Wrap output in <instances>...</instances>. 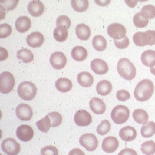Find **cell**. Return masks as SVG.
Listing matches in <instances>:
<instances>
[{"instance_id": "cell-13", "label": "cell", "mask_w": 155, "mask_h": 155, "mask_svg": "<svg viewBox=\"0 0 155 155\" xmlns=\"http://www.w3.org/2000/svg\"><path fill=\"white\" fill-rule=\"evenodd\" d=\"M17 117L22 121H29L33 115L32 109L31 107L26 104H21L15 109Z\"/></svg>"}, {"instance_id": "cell-18", "label": "cell", "mask_w": 155, "mask_h": 155, "mask_svg": "<svg viewBox=\"0 0 155 155\" xmlns=\"http://www.w3.org/2000/svg\"><path fill=\"white\" fill-rule=\"evenodd\" d=\"M27 10L32 17H38L44 13L45 8L44 4L40 1L34 0L28 4Z\"/></svg>"}, {"instance_id": "cell-41", "label": "cell", "mask_w": 155, "mask_h": 155, "mask_svg": "<svg viewBox=\"0 0 155 155\" xmlns=\"http://www.w3.org/2000/svg\"><path fill=\"white\" fill-rule=\"evenodd\" d=\"M41 155H58V149L54 146H46L41 150Z\"/></svg>"}, {"instance_id": "cell-42", "label": "cell", "mask_w": 155, "mask_h": 155, "mask_svg": "<svg viewBox=\"0 0 155 155\" xmlns=\"http://www.w3.org/2000/svg\"><path fill=\"white\" fill-rule=\"evenodd\" d=\"M116 97L117 100L121 102H125L130 98L129 92L125 89H120L116 92Z\"/></svg>"}, {"instance_id": "cell-24", "label": "cell", "mask_w": 155, "mask_h": 155, "mask_svg": "<svg viewBox=\"0 0 155 155\" xmlns=\"http://www.w3.org/2000/svg\"><path fill=\"white\" fill-rule=\"evenodd\" d=\"M75 33L79 39L87 41L91 36V29L87 25L79 24L76 27Z\"/></svg>"}, {"instance_id": "cell-9", "label": "cell", "mask_w": 155, "mask_h": 155, "mask_svg": "<svg viewBox=\"0 0 155 155\" xmlns=\"http://www.w3.org/2000/svg\"><path fill=\"white\" fill-rule=\"evenodd\" d=\"M79 143L89 152L94 151L98 146L97 139L92 134H85L79 138Z\"/></svg>"}, {"instance_id": "cell-44", "label": "cell", "mask_w": 155, "mask_h": 155, "mask_svg": "<svg viewBox=\"0 0 155 155\" xmlns=\"http://www.w3.org/2000/svg\"><path fill=\"white\" fill-rule=\"evenodd\" d=\"M18 3V1H1V4H2L4 7L7 11H11L13 10L17 5V4Z\"/></svg>"}, {"instance_id": "cell-34", "label": "cell", "mask_w": 155, "mask_h": 155, "mask_svg": "<svg viewBox=\"0 0 155 155\" xmlns=\"http://www.w3.org/2000/svg\"><path fill=\"white\" fill-rule=\"evenodd\" d=\"M36 125L39 130L44 133H47L51 127V119L48 115H46L44 117L41 119L36 122Z\"/></svg>"}, {"instance_id": "cell-3", "label": "cell", "mask_w": 155, "mask_h": 155, "mask_svg": "<svg viewBox=\"0 0 155 155\" xmlns=\"http://www.w3.org/2000/svg\"><path fill=\"white\" fill-rule=\"evenodd\" d=\"M134 44L138 47L155 45V31L147 30L145 32H137L133 36Z\"/></svg>"}, {"instance_id": "cell-49", "label": "cell", "mask_w": 155, "mask_h": 155, "mask_svg": "<svg viewBox=\"0 0 155 155\" xmlns=\"http://www.w3.org/2000/svg\"><path fill=\"white\" fill-rule=\"evenodd\" d=\"M150 72H151L153 75H155V66H153V67H151V68H150Z\"/></svg>"}, {"instance_id": "cell-48", "label": "cell", "mask_w": 155, "mask_h": 155, "mask_svg": "<svg viewBox=\"0 0 155 155\" xmlns=\"http://www.w3.org/2000/svg\"><path fill=\"white\" fill-rule=\"evenodd\" d=\"M110 1H105H105H97V0L95 1V2L100 6H106L110 3Z\"/></svg>"}, {"instance_id": "cell-38", "label": "cell", "mask_w": 155, "mask_h": 155, "mask_svg": "<svg viewBox=\"0 0 155 155\" xmlns=\"http://www.w3.org/2000/svg\"><path fill=\"white\" fill-rule=\"evenodd\" d=\"M140 12L147 19H153L155 18V7L152 5H146L142 7Z\"/></svg>"}, {"instance_id": "cell-15", "label": "cell", "mask_w": 155, "mask_h": 155, "mask_svg": "<svg viewBox=\"0 0 155 155\" xmlns=\"http://www.w3.org/2000/svg\"><path fill=\"white\" fill-rule=\"evenodd\" d=\"M91 68L92 71L97 75L106 74L109 67L105 61L101 59H95L91 62Z\"/></svg>"}, {"instance_id": "cell-39", "label": "cell", "mask_w": 155, "mask_h": 155, "mask_svg": "<svg viewBox=\"0 0 155 155\" xmlns=\"http://www.w3.org/2000/svg\"><path fill=\"white\" fill-rule=\"evenodd\" d=\"M56 25L57 27L64 26L67 29H69L71 25V21L67 15H60L57 19Z\"/></svg>"}, {"instance_id": "cell-25", "label": "cell", "mask_w": 155, "mask_h": 155, "mask_svg": "<svg viewBox=\"0 0 155 155\" xmlns=\"http://www.w3.org/2000/svg\"><path fill=\"white\" fill-rule=\"evenodd\" d=\"M71 57L78 62L83 61L87 58V50L81 46L75 47L71 51Z\"/></svg>"}, {"instance_id": "cell-21", "label": "cell", "mask_w": 155, "mask_h": 155, "mask_svg": "<svg viewBox=\"0 0 155 155\" xmlns=\"http://www.w3.org/2000/svg\"><path fill=\"white\" fill-rule=\"evenodd\" d=\"M142 64L147 67H152L155 65V51L153 50H147L141 55Z\"/></svg>"}, {"instance_id": "cell-32", "label": "cell", "mask_w": 155, "mask_h": 155, "mask_svg": "<svg viewBox=\"0 0 155 155\" xmlns=\"http://www.w3.org/2000/svg\"><path fill=\"white\" fill-rule=\"evenodd\" d=\"M71 4L72 8L78 12H84L89 7V1L87 0H72Z\"/></svg>"}, {"instance_id": "cell-10", "label": "cell", "mask_w": 155, "mask_h": 155, "mask_svg": "<svg viewBox=\"0 0 155 155\" xmlns=\"http://www.w3.org/2000/svg\"><path fill=\"white\" fill-rule=\"evenodd\" d=\"M51 65L55 69H61L65 67L67 59L65 54L61 52L53 53L49 58Z\"/></svg>"}, {"instance_id": "cell-45", "label": "cell", "mask_w": 155, "mask_h": 155, "mask_svg": "<svg viewBox=\"0 0 155 155\" xmlns=\"http://www.w3.org/2000/svg\"><path fill=\"white\" fill-rule=\"evenodd\" d=\"M117 155H137V153L132 149L126 148L121 150Z\"/></svg>"}, {"instance_id": "cell-1", "label": "cell", "mask_w": 155, "mask_h": 155, "mask_svg": "<svg viewBox=\"0 0 155 155\" xmlns=\"http://www.w3.org/2000/svg\"><path fill=\"white\" fill-rule=\"evenodd\" d=\"M154 92V85L152 81L143 79L140 81L134 90V97L139 102H145L149 100Z\"/></svg>"}, {"instance_id": "cell-6", "label": "cell", "mask_w": 155, "mask_h": 155, "mask_svg": "<svg viewBox=\"0 0 155 155\" xmlns=\"http://www.w3.org/2000/svg\"><path fill=\"white\" fill-rule=\"evenodd\" d=\"M15 79L11 73L3 72L0 75V92L3 94L11 92L15 85Z\"/></svg>"}, {"instance_id": "cell-19", "label": "cell", "mask_w": 155, "mask_h": 155, "mask_svg": "<svg viewBox=\"0 0 155 155\" xmlns=\"http://www.w3.org/2000/svg\"><path fill=\"white\" fill-rule=\"evenodd\" d=\"M119 135L122 140L125 142H131L135 139L137 132L134 127L127 126L120 130Z\"/></svg>"}, {"instance_id": "cell-14", "label": "cell", "mask_w": 155, "mask_h": 155, "mask_svg": "<svg viewBox=\"0 0 155 155\" xmlns=\"http://www.w3.org/2000/svg\"><path fill=\"white\" fill-rule=\"evenodd\" d=\"M119 147V142L115 137L108 136L105 138L102 143V150L107 153H112L116 151Z\"/></svg>"}, {"instance_id": "cell-11", "label": "cell", "mask_w": 155, "mask_h": 155, "mask_svg": "<svg viewBox=\"0 0 155 155\" xmlns=\"http://www.w3.org/2000/svg\"><path fill=\"white\" fill-rule=\"evenodd\" d=\"M75 124L79 126H87L92 122V116L90 114L84 109L78 110L74 116Z\"/></svg>"}, {"instance_id": "cell-40", "label": "cell", "mask_w": 155, "mask_h": 155, "mask_svg": "<svg viewBox=\"0 0 155 155\" xmlns=\"http://www.w3.org/2000/svg\"><path fill=\"white\" fill-rule=\"evenodd\" d=\"M12 33L11 27L8 24H2L0 25V38H5Z\"/></svg>"}, {"instance_id": "cell-26", "label": "cell", "mask_w": 155, "mask_h": 155, "mask_svg": "<svg viewBox=\"0 0 155 155\" xmlns=\"http://www.w3.org/2000/svg\"><path fill=\"white\" fill-rule=\"evenodd\" d=\"M55 87L61 92H68L72 87V83L67 78H59L55 82Z\"/></svg>"}, {"instance_id": "cell-23", "label": "cell", "mask_w": 155, "mask_h": 155, "mask_svg": "<svg viewBox=\"0 0 155 155\" xmlns=\"http://www.w3.org/2000/svg\"><path fill=\"white\" fill-rule=\"evenodd\" d=\"M112 89L111 83L107 80H101L97 84L96 91L97 94L102 96L109 95Z\"/></svg>"}, {"instance_id": "cell-47", "label": "cell", "mask_w": 155, "mask_h": 155, "mask_svg": "<svg viewBox=\"0 0 155 155\" xmlns=\"http://www.w3.org/2000/svg\"><path fill=\"white\" fill-rule=\"evenodd\" d=\"M1 49V55H0V60L1 61H2L8 58V52L7 51L2 47L0 48Z\"/></svg>"}, {"instance_id": "cell-7", "label": "cell", "mask_w": 155, "mask_h": 155, "mask_svg": "<svg viewBox=\"0 0 155 155\" xmlns=\"http://www.w3.org/2000/svg\"><path fill=\"white\" fill-rule=\"evenodd\" d=\"M1 149L7 155H17L21 150V146L13 138H7L2 141Z\"/></svg>"}, {"instance_id": "cell-36", "label": "cell", "mask_w": 155, "mask_h": 155, "mask_svg": "<svg viewBox=\"0 0 155 155\" xmlns=\"http://www.w3.org/2000/svg\"><path fill=\"white\" fill-rule=\"evenodd\" d=\"M110 128L111 126L109 122L107 120H104L97 126V133L100 135H105L107 133H109Z\"/></svg>"}, {"instance_id": "cell-12", "label": "cell", "mask_w": 155, "mask_h": 155, "mask_svg": "<svg viewBox=\"0 0 155 155\" xmlns=\"http://www.w3.org/2000/svg\"><path fill=\"white\" fill-rule=\"evenodd\" d=\"M34 135V132L32 128L28 125H22L17 129L16 135L22 142H29L33 138Z\"/></svg>"}, {"instance_id": "cell-27", "label": "cell", "mask_w": 155, "mask_h": 155, "mask_svg": "<svg viewBox=\"0 0 155 155\" xmlns=\"http://www.w3.org/2000/svg\"><path fill=\"white\" fill-rule=\"evenodd\" d=\"M53 35L59 42H64L68 38V29L64 26H58L54 30Z\"/></svg>"}, {"instance_id": "cell-33", "label": "cell", "mask_w": 155, "mask_h": 155, "mask_svg": "<svg viewBox=\"0 0 155 155\" xmlns=\"http://www.w3.org/2000/svg\"><path fill=\"white\" fill-rule=\"evenodd\" d=\"M133 22L135 27L142 28L146 27L148 23H149V19H147L140 12H137L134 15L133 18Z\"/></svg>"}, {"instance_id": "cell-37", "label": "cell", "mask_w": 155, "mask_h": 155, "mask_svg": "<svg viewBox=\"0 0 155 155\" xmlns=\"http://www.w3.org/2000/svg\"><path fill=\"white\" fill-rule=\"evenodd\" d=\"M51 119V127H55L59 126L62 122V116L57 112H52L47 115Z\"/></svg>"}, {"instance_id": "cell-16", "label": "cell", "mask_w": 155, "mask_h": 155, "mask_svg": "<svg viewBox=\"0 0 155 155\" xmlns=\"http://www.w3.org/2000/svg\"><path fill=\"white\" fill-rule=\"evenodd\" d=\"M26 42L32 48H39L44 42L43 35L39 32H34L28 35L26 38Z\"/></svg>"}, {"instance_id": "cell-2", "label": "cell", "mask_w": 155, "mask_h": 155, "mask_svg": "<svg viewBox=\"0 0 155 155\" xmlns=\"http://www.w3.org/2000/svg\"><path fill=\"white\" fill-rule=\"evenodd\" d=\"M117 71L121 77L127 81L134 79L136 75L135 67L127 58H121L118 61Z\"/></svg>"}, {"instance_id": "cell-35", "label": "cell", "mask_w": 155, "mask_h": 155, "mask_svg": "<svg viewBox=\"0 0 155 155\" xmlns=\"http://www.w3.org/2000/svg\"><path fill=\"white\" fill-rule=\"evenodd\" d=\"M140 150L145 155H153L155 153V142L153 140L146 141L141 145Z\"/></svg>"}, {"instance_id": "cell-29", "label": "cell", "mask_w": 155, "mask_h": 155, "mask_svg": "<svg viewBox=\"0 0 155 155\" xmlns=\"http://www.w3.org/2000/svg\"><path fill=\"white\" fill-rule=\"evenodd\" d=\"M140 134L145 138L150 137L155 134V123L153 122H146L141 127Z\"/></svg>"}, {"instance_id": "cell-28", "label": "cell", "mask_w": 155, "mask_h": 155, "mask_svg": "<svg viewBox=\"0 0 155 155\" xmlns=\"http://www.w3.org/2000/svg\"><path fill=\"white\" fill-rule=\"evenodd\" d=\"M133 118L136 123L139 124L144 125L149 119V115L147 113L142 109H136L132 114Z\"/></svg>"}, {"instance_id": "cell-5", "label": "cell", "mask_w": 155, "mask_h": 155, "mask_svg": "<svg viewBox=\"0 0 155 155\" xmlns=\"http://www.w3.org/2000/svg\"><path fill=\"white\" fill-rule=\"evenodd\" d=\"M130 115L129 109L124 105H117L111 112L110 117L114 123L117 125L125 123Z\"/></svg>"}, {"instance_id": "cell-20", "label": "cell", "mask_w": 155, "mask_h": 155, "mask_svg": "<svg viewBox=\"0 0 155 155\" xmlns=\"http://www.w3.org/2000/svg\"><path fill=\"white\" fill-rule=\"evenodd\" d=\"M16 29L20 33H25L31 27V19L27 16H21L18 18L15 24Z\"/></svg>"}, {"instance_id": "cell-22", "label": "cell", "mask_w": 155, "mask_h": 155, "mask_svg": "<svg viewBox=\"0 0 155 155\" xmlns=\"http://www.w3.org/2000/svg\"><path fill=\"white\" fill-rule=\"evenodd\" d=\"M77 81L78 84L81 87H90L94 83V78L87 72H82L78 75Z\"/></svg>"}, {"instance_id": "cell-43", "label": "cell", "mask_w": 155, "mask_h": 155, "mask_svg": "<svg viewBox=\"0 0 155 155\" xmlns=\"http://www.w3.org/2000/svg\"><path fill=\"white\" fill-rule=\"evenodd\" d=\"M114 44L116 48L123 49L128 47L129 45V40L127 37H125L124 38L122 39L120 41L114 40Z\"/></svg>"}, {"instance_id": "cell-30", "label": "cell", "mask_w": 155, "mask_h": 155, "mask_svg": "<svg viewBox=\"0 0 155 155\" xmlns=\"http://www.w3.org/2000/svg\"><path fill=\"white\" fill-rule=\"evenodd\" d=\"M92 46L97 51H104L107 48V40L102 35H96L92 39Z\"/></svg>"}, {"instance_id": "cell-17", "label": "cell", "mask_w": 155, "mask_h": 155, "mask_svg": "<svg viewBox=\"0 0 155 155\" xmlns=\"http://www.w3.org/2000/svg\"><path fill=\"white\" fill-rule=\"evenodd\" d=\"M89 107L91 110L97 115H102L106 110V105L104 102L98 98L93 97L89 101Z\"/></svg>"}, {"instance_id": "cell-31", "label": "cell", "mask_w": 155, "mask_h": 155, "mask_svg": "<svg viewBox=\"0 0 155 155\" xmlns=\"http://www.w3.org/2000/svg\"><path fill=\"white\" fill-rule=\"evenodd\" d=\"M17 57L24 63H30L34 59V54L28 49L23 48L18 50L17 52Z\"/></svg>"}, {"instance_id": "cell-46", "label": "cell", "mask_w": 155, "mask_h": 155, "mask_svg": "<svg viewBox=\"0 0 155 155\" xmlns=\"http://www.w3.org/2000/svg\"><path fill=\"white\" fill-rule=\"evenodd\" d=\"M68 155H85V153L80 149L75 148L72 149L68 153Z\"/></svg>"}, {"instance_id": "cell-4", "label": "cell", "mask_w": 155, "mask_h": 155, "mask_svg": "<svg viewBox=\"0 0 155 155\" xmlns=\"http://www.w3.org/2000/svg\"><path fill=\"white\" fill-rule=\"evenodd\" d=\"M37 91V89L35 85L29 81L22 82L19 84L17 89V93L19 97L25 101H31L34 99Z\"/></svg>"}, {"instance_id": "cell-8", "label": "cell", "mask_w": 155, "mask_h": 155, "mask_svg": "<svg viewBox=\"0 0 155 155\" xmlns=\"http://www.w3.org/2000/svg\"><path fill=\"white\" fill-rule=\"evenodd\" d=\"M107 32L110 38L114 40H119L124 38L126 37V29L120 24L113 23L108 26Z\"/></svg>"}]
</instances>
